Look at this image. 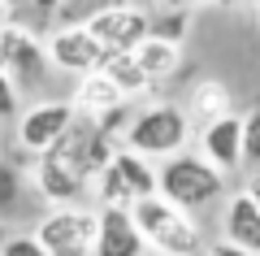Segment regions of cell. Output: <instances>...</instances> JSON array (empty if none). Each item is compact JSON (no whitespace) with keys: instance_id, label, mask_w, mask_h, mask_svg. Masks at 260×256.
<instances>
[{"instance_id":"6da1fadb","label":"cell","mask_w":260,"mask_h":256,"mask_svg":"<svg viewBox=\"0 0 260 256\" xmlns=\"http://www.w3.org/2000/svg\"><path fill=\"white\" fill-rule=\"evenodd\" d=\"M117 148L95 130V122L78 118L74 126L65 130V139L44 152L35 161V191L44 195L52 209H70L83 200V191L104 174V165L113 161Z\"/></svg>"},{"instance_id":"7a4b0ae2","label":"cell","mask_w":260,"mask_h":256,"mask_svg":"<svg viewBox=\"0 0 260 256\" xmlns=\"http://www.w3.org/2000/svg\"><path fill=\"white\" fill-rule=\"evenodd\" d=\"M221 191H225V178L195 152H178L174 161H165L156 169V195L186 217L208 209L213 200H221Z\"/></svg>"},{"instance_id":"3957f363","label":"cell","mask_w":260,"mask_h":256,"mask_svg":"<svg viewBox=\"0 0 260 256\" xmlns=\"http://www.w3.org/2000/svg\"><path fill=\"white\" fill-rule=\"evenodd\" d=\"M186 135H191V118H186L178 104L156 100V104H148V109L135 113L121 148L135 152V156H143V161H174V156L182 152Z\"/></svg>"},{"instance_id":"277c9868","label":"cell","mask_w":260,"mask_h":256,"mask_svg":"<svg viewBox=\"0 0 260 256\" xmlns=\"http://www.w3.org/2000/svg\"><path fill=\"white\" fill-rule=\"evenodd\" d=\"M135 226H139L143 247H152L156 256H200V226L186 213H178L174 204H165L160 195H148L130 209Z\"/></svg>"},{"instance_id":"5b68a950","label":"cell","mask_w":260,"mask_h":256,"mask_svg":"<svg viewBox=\"0 0 260 256\" xmlns=\"http://www.w3.org/2000/svg\"><path fill=\"white\" fill-rule=\"evenodd\" d=\"M91 187H95V204H100V209H121V213H130L139 200L156 195V169H152V161H143V156L117 148L113 161L104 165V174L95 178Z\"/></svg>"},{"instance_id":"8992f818","label":"cell","mask_w":260,"mask_h":256,"mask_svg":"<svg viewBox=\"0 0 260 256\" xmlns=\"http://www.w3.org/2000/svg\"><path fill=\"white\" fill-rule=\"evenodd\" d=\"M30 235L39 239L48 256H91L95 252V209L70 204V209H52Z\"/></svg>"},{"instance_id":"52a82bcc","label":"cell","mask_w":260,"mask_h":256,"mask_svg":"<svg viewBox=\"0 0 260 256\" xmlns=\"http://www.w3.org/2000/svg\"><path fill=\"white\" fill-rule=\"evenodd\" d=\"M83 31L104 48L109 56L117 52H135L143 39L152 35V13L139 5H109V9H95L83 18Z\"/></svg>"},{"instance_id":"ba28073f","label":"cell","mask_w":260,"mask_h":256,"mask_svg":"<svg viewBox=\"0 0 260 256\" xmlns=\"http://www.w3.org/2000/svg\"><path fill=\"white\" fill-rule=\"evenodd\" d=\"M74 122H78V113H74L70 100H39V104H30V109L22 113V122H18L22 152H30V156L52 152Z\"/></svg>"},{"instance_id":"9c48e42d","label":"cell","mask_w":260,"mask_h":256,"mask_svg":"<svg viewBox=\"0 0 260 256\" xmlns=\"http://www.w3.org/2000/svg\"><path fill=\"white\" fill-rule=\"evenodd\" d=\"M44 56L56 70H70V74H78V78L100 74L104 61H109V52L83 31V22H78V26H56L52 35L44 39Z\"/></svg>"},{"instance_id":"30bf717a","label":"cell","mask_w":260,"mask_h":256,"mask_svg":"<svg viewBox=\"0 0 260 256\" xmlns=\"http://www.w3.org/2000/svg\"><path fill=\"white\" fill-rule=\"evenodd\" d=\"M0 48H5V74L13 82H39L44 78V39L30 35V31L13 26V22H0Z\"/></svg>"},{"instance_id":"8fae6325","label":"cell","mask_w":260,"mask_h":256,"mask_svg":"<svg viewBox=\"0 0 260 256\" xmlns=\"http://www.w3.org/2000/svg\"><path fill=\"white\" fill-rule=\"evenodd\" d=\"M139 226L121 209H95V252L91 256H143Z\"/></svg>"},{"instance_id":"7c38bea8","label":"cell","mask_w":260,"mask_h":256,"mask_svg":"<svg viewBox=\"0 0 260 256\" xmlns=\"http://www.w3.org/2000/svg\"><path fill=\"white\" fill-rule=\"evenodd\" d=\"M200 156L213 165L217 174L239 169L243 165V118L239 113H230V118H221V122L200 130Z\"/></svg>"},{"instance_id":"4fadbf2b","label":"cell","mask_w":260,"mask_h":256,"mask_svg":"<svg viewBox=\"0 0 260 256\" xmlns=\"http://www.w3.org/2000/svg\"><path fill=\"white\" fill-rule=\"evenodd\" d=\"M221 239L243 252L260 256V209L247 200V191H234L225 200V213H221Z\"/></svg>"},{"instance_id":"5bb4252c","label":"cell","mask_w":260,"mask_h":256,"mask_svg":"<svg viewBox=\"0 0 260 256\" xmlns=\"http://www.w3.org/2000/svg\"><path fill=\"white\" fill-rule=\"evenodd\" d=\"M186 109H191V118L204 130V126H213V122H221V118L234 113V96H230V87L221 78H200L191 87V96H186Z\"/></svg>"},{"instance_id":"9a60e30c","label":"cell","mask_w":260,"mask_h":256,"mask_svg":"<svg viewBox=\"0 0 260 256\" xmlns=\"http://www.w3.org/2000/svg\"><path fill=\"white\" fill-rule=\"evenodd\" d=\"M70 104H74L78 118L95 122V118H104L109 109L126 104V96H121L117 87L104 78V74H87V78H78V87H74V96H70Z\"/></svg>"},{"instance_id":"2e32d148","label":"cell","mask_w":260,"mask_h":256,"mask_svg":"<svg viewBox=\"0 0 260 256\" xmlns=\"http://www.w3.org/2000/svg\"><path fill=\"white\" fill-rule=\"evenodd\" d=\"M130 56L139 61V70L148 74L152 82H160V78H169V74H178V65H182V48L169 44V39H156V35H148Z\"/></svg>"},{"instance_id":"e0dca14e","label":"cell","mask_w":260,"mask_h":256,"mask_svg":"<svg viewBox=\"0 0 260 256\" xmlns=\"http://www.w3.org/2000/svg\"><path fill=\"white\" fill-rule=\"evenodd\" d=\"M100 74H104V78L113 82V87H117L121 96H126V100H135V96L152 92V78H148V74L139 70V61H135L130 52H117V56H109Z\"/></svg>"},{"instance_id":"ac0fdd59","label":"cell","mask_w":260,"mask_h":256,"mask_svg":"<svg viewBox=\"0 0 260 256\" xmlns=\"http://www.w3.org/2000/svg\"><path fill=\"white\" fill-rule=\"evenodd\" d=\"M186 26H191V13L186 9H169V13H160V18H152V35L169 39V44H178V48H182V39H186Z\"/></svg>"},{"instance_id":"d6986e66","label":"cell","mask_w":260,"mask_h":256,"mask_svg":"<svg viewBox=\"0 0 260 256\" xmlns=\"http://www.w3.org/2000/svg\"><path fill=\"white\" fill-rule=\"evenodd\" d=\"M243 165L260 174V109L243 118Z\"/></svg>"},{"instance_id":"ffe728a7","label":"cell","mask_w":260,"mask_h":256,"mask_svg":"<svg viewBox=\"0 0 260 256\" xmlns=\"http://www.w3.org/2000/svg\"><path fill=\"white\" fill-rule=\"evenodd\" d=\"M18 195H22V174H18V165L0 161V213H9L13 204H18Z\"/></svg>"},{"instance_id":"44dd1931","label":"cell","mask_w":260,"mask_h":256,"mask_svg":"<svg viewBox=\"0 0 260 256\" xmlns=\"http://www.w3.org/2000/svg\"><path fill=\"white\" fill-rule=\"evenodd\" d=\"M0 256H48V252L39 247L35 235H9L5 243H0Z\"/></svg>"},{"instance_id":"7402d4cb","label":"cell","mask_w":260,"mask_h":256,"mask_svg":"<svg viewBox=\"0 0 260 256\" xmlns=\"http://www.w3.org/2000/svg\"><path fill=\"white\" fill-rule=\"evenodd\" d=\"M13 113H18V82L9 74H0V122L13 118Z\"/></svg>"},{"instance_id":"603a6c76","label":"cell","mask_w":260,"mask_h":256,"mask_svg":"<svg viewBox=\"0 0 260 256\" xmlns=\"http://www.w3.org/2000/svg\"><path fill=\"white\" fill-rule=\"evenodd\" d=\"M208 256H251V252H243V247H234V243H225V239H217V243L208 247Z\"/></svg>"},{"instance_id":"cb8c5ba5","label":"cell","mask_w":260,"mask_h":256,"mask_svg":"<svg viewBox=\"0 0 260 256\" xmlns=\"http://www.w3.org/2000/svg\"><path fill=\"white\" fill-rule=\"evenodd\" d=\"M243 191H247V200H251V204H256V209H260V174H256V178H251V183H247V187H243Z\"/></svg>"},{"instance_id":"d4e9b609","label":"cell","mask_w":260,"mask_h":256,"mask_svg":"<svg viewBox=\"0 0 260 256\" xmlns=\"http://www.w3.org/2000/svg\"><path fill=\"white\" fill-rule=\"evenodd\" d=\"M0 74H5V48H0Z\"/></svg>"},{"instance_id":"484cf974","label":"cell","mask_w":260,"mask_h":256,"mask_svg":"<svg viewBox=\"0 0 260 256\" xmlns=\"http://www.w3.org/2000/svg\"><path fill=\"white\" fill-rule=\"evenodd\" d=\"M5 9H9V5H0V22H5Z\"/></svg>"}]
</instances>
